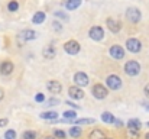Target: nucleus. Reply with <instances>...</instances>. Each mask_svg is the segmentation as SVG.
I'll return each instance as SVG.
<instances>
[{
	"mask_svg": "<svg viewBox=\"0 0 149 139\" xmlns=\"http://www.w3.org/2000/svg\"><path fill=\"white\" fill-rule=\"evenodd\" d=\"M125 73L129 75V77H136L139 73H141V64L138 61H127L126 65H125Z\"/></svg>",
	"mask_w": 149,
	"mask_h": 139,
	"instance_id": "f257e3e1",
	"label": "nucleus"
},
{
	"mask_svg": "<svg viewBox=\"0 0 149 139\" xmlns=\"http://www.w3.org/2000/svg\"><path fill=\"white\" fill-rule=\"evenodd\" d=\"M126 17L130 23H139L142 19V15H141V10L138 7H129L126 10Z\"/></svg>",
	"mask_w": 149,
	"mask_h": 139,
	"instance_id": "f03ea898",
	"label": "nucleus"
},
{
	"mask_svg": "<svg viewBox=\"0 0 149 139\" xmlns=\"http://www.w3.org/2000/svg\"><path fill=\"white\" fill-rule=\"evenodd\" d=\"M80 49H81V45H80L77 41H74V39L67 41V42L64 44V51H65L67 54H70V55H77V54L80 52Z\"/></svg>",
	"mask_w": 149,
	"mask_h": 139,
	"instance_id": "7ed1b4c3",
	"label": "nucleus"
},
{
	"mask_svg": "<svg viewBox=\"0 0 149 139\" xmlns=\"http://www.w3.org/2000/svg\"><path fill=\"white\" fill-rule=\"evenodd\" d=\"M106 84H107V87H109L110 90H119V89L122 87V80H120L119 75L111 74V75H109V77L106 78Z\"/></svg>",
	"mask_w": 149,
	"mask_h": 139,
	"instance_id": "20e7f679",
	"label": "nucleus"
},
{
	"mask_svg": "<svg viewBox=\"0 0 149 139\" xmlns=\"http://www.w3.org/2000/svg\"><path fill=\"white\" fill-rule=\"evenodd\" d=\"M126 48H127V51H130L133 54H138L142 49V44H141V41L138 38H129L126 41Z\"/></svg>",
	"mask_w": 149,
	"mask_h": 139,
	"instance_id": "39448f33",
	"label": "nucleus"
},
{
	"mask_svg": "<svg viewBox=\"0 0 149 139\" xmlns=\"http://www.w3.org/2000/svg\"><path fill=\"white\" fill-rule=\"evenodd\" d=\"M93 96L96 97V98H99V100H103V98H106L107 96H109V90H107V87L106 86H103V84H96L94 87H93Z\"/></svg>",
	"mask_w": 149,
	"mask_h": 139,
	"instance_id": "423d86ee",
	"label": "nucleus"
},
{
	"mask_svg": "<svg viewBox=\"0 0 149 139\" xmlns=\"http://www.w3.org/2000/svg\"><path fill=\"white\" fill-rule=\"evenodd\" d=\"M88 36L93 39V41H101L104 38V29L101 26H93L88 32Z\"/></svg>",
	"mask_w": 149,
	"mask_h": 139,
	"instance_id": "0eeeda50",
	"label": "nucleus"
},
{
	"mask_svg": "<svg viewBox=\"0 0 149 139\" xmlns=\"http://www.w3.org/2000/svg\"><path fill=\"white\" fill-rule=\"evenodd\" d=\"M22 41H32V39H36L38 38V32L36 31H32V29H23L19 32L17 35Z\"/></svg>",
	"mask_w": 149,
	"mask_h": 139,
	"instance_id": "6e6552de",
	"label": "nucleus"
},
{
	"mask_svg": "<svg viewBox=\"0 0 149 139\" xmlns=\"http://www.w3.org/2000/svg\"><path fill=\"white\" fill-rule=\"evenodd\" d=\"M74 81H75V84H77L78 87H84V86H87V84L90 83L88 75H87L86 73H81V71L74 74Z\"/></svg>",
	"mask_w": 149,
	"mask_h": 139,
	"instance_id": "1a4fd4ad",
	"label": "nucleus"
},
{
	"mask_svg": "<svg viewBox=\"0 0 149 139\" xmlns=\"http://www.w3.org/2000/svg\"><path fill=\"white\" fill-rule=\"evenodd\" d=\"M13 70H15V65H13V62L9 61V59H6V61H3V62L0 64V74H1V75H10V74L13 73Z\"/></svg>",
	"mask_w": 149,
	"mask_h": 139,
	"instance_id": "9d476101",
	"label": "nucleus"
},
{
	"mask_svg": "<svg viewBox=\"0 0 149 139\" xmlns=\"http://www.w3.org/2000/svg\"><path fill=\"white\" fill-rule=\"evenodd\" d=\"M109 54H110L111 58H114V59H122V58L125 57V49L120 45H113L109 49Z\"/></svg>",
	"mask_w": 149,
	"mask_h": 139,
	"instance_id": "9b49d317",
	"label": "nucleus"
},
{
	"mask_svg": "<svg viewBox=\"0 0 149 139\" xmlns=\"http://www.w3.org/2000/svg\"><path fill=\"white\" fill-rule=\"evenodd\" d=\"M68 94H70V97L74 98V100H81V98L84 97V92H83L81 87H78V86L70 87V89H68Z\"/></svg>",
	"mask_w": 149,
	"mask_h": 139,
	"instance_id": "f8f14e48",
	"label": "nucleus"
},
{
	"mask_svg": "<svg viewBox=\"0 0 149 139\" xmlns=\"http://www.w3.org/2000/svg\"><path fill=\"white\" fill-rule=\"evenodd\" d=\"M106 23H107V28H109L113 34H117V32H120V29H122V23H120L119 20H116V19L109 17V19L106 20Z\"/></svg>",
	"mask_w": 149,
	"mask_h": 139,
	"instance_id": "ddd939ff",
	"label": "nucleus"
},
{
	"mask_svg": "<svg viewBox=\"0 0 149 139\" xmlns=\"http://www.w3.org/2000/svg\"><path fill=\"white\" fill-rule=\"evenodd\" d=\"M47 89H48L51 93H54V94H58V93H61V90H62V86L59 84V81L49 80V81L47 83Z\"/></svg>",
	"mask_w": 149,
	"mask_h": 139,
	"instance_id": "4468645a",
	"label": "nucleus"
},
{
	"mask_svg": "<svg viewBox=\"0 0 149 139\" xmlns=\"http://www.w3.org/2000/svg\"><path fill=\"white\" fill-rule=\"evenodd\" d=\"M55 54H56V51H55V48L52 45H47L45 49L42 51V55H44V58H47V59H52V58L55 57Z\"/></svg>",
	"mask_w": 149,
	"mask_h": 139,
	"instance_id": "2eb2a0df",
	"label": "nucleus"
},
{
	"mask_svg": "<svg viewBox=\"0 0 149 139\" xmlns=\"http://www.w3.org/2000/svg\"><path fill=\"white\" fill-rule=\"evenodd\" d=\"M45 17H47L45 12H36V13L33 15V17H32V23H33V25H41V23L45 20Z\"/></svg>",
	"mask_w": 149,
	"mask_h": 139,
	"instance_id": "dca6fc26",
	"label": "nucleus"
},
{
	"mask_svg": "<svg viewBox=\"0 0 149 139\" xmlns=\"http://www.w3.org/2000/svg\"><path fill=\"white\" fill-rule=\"evenodd\" d=\"M142 126V123L138 120V119H130L127 122V129H133V131H139Z\"/></svg>",
	"mask_w": 149,
	"mask_h": 139,
	"instance_id": "f3484780",
	"label": "nucleus"
},
{
	"mask_svg": "<svg viewBox=\"0 0 149 139\" xmlns=\"http://www.w3.org/2000/svg\"><path fill=\"white\" fill-rule=\"evenodd\" d=\"M90 139H106V135L101 129H93L90 133Z\"/></svg>",
	"mask_w": 149,
	"mask_h": 139,
	"instance_id": "a211bd4d",
	"label": "nucleus"
},
{
	"mask_svg": "<svg viewBox=\"0 0 149 139\" xmlns=\"http://www.w3.org/2000/svg\"><path fill=\"white\" fill-rule=\"evenodd\" d=\"M80 4H81V0H67V1H65V7H67L68 10H74V9H77Z\"/></svg>",
	"mask_w": 149,
	"mask_h": 139,
	"instance_id": "6ab92c4d",
	"label": "nucleus"
},
{
	"mask_svg": "<svg viewBox=\"0 0 149 139\" xmlns=\"http://www.w3.org/2000/svg\"><path fill=\"white\" fill-rule=\"evenodd\" d=\"M101 120L103 122H106V123H114V116L111 115V113H109V112H104L103 115H101Z\"/></svg>",
	"mask_w": 149,
	"mask_h": 139,
	"instance_id": "aec40b11",
	"label": "nucleus"
},
{
	"mask_svg": "<svg viewBox=\"0 0 149 139\" xmlns=\"http://www.w3.org/2000/svg\"><path fill=\"white\" fill-rule=\"evenodd\" d=\"M56 116H58V113H55V112H44V113H41V117L47 119V120H55Z\"/></svg>",
	"mask_w": 149,
	"mask_h": 139,
	"instance_id": "412c9836",
	"label": "nucleus"
},
{
	"mask_svg": "<svg viewBox=\"0 0 149 139\" xmlns=\"http://www.w3.org/2000/svg\"><path fill=\"white\" fill-rule=\"evenodd\" d=\"M126 138L127 139H139V131L127 129V132H126Z\"/></svg>",
	"mask_w": 149,
	"mask_h": 139,
	"instance_id": "4be33fe9",
	"label": "nucleus"
},
{
	"mask_svg": "<svg viewBox=\"0 0 149 139\" xmlns=\"http://www.w3.org/2000/svg\"><path fill=\"white\" fill-rule=\"evenodd\" d=\"M17 9H19V3L16 0H10L9 4H7V10L9 12H16Z\"/></svg>",
	"mask_w": 149,
	"mask_h": 139,
	"instance_id": "5701e85b",
	"label": "nucleus"
},
{
	"mask_svg": "<svg viewBox=\"0 0 149 139\" xmlns=\"http://www.w3.org/2000/svg\"><path fill=\"white\" fill-rule=\"evenodd\" d=\"M96 120L94 119H78V120H74L75 125H93Z\"/></svg>",
	"mask_w": 149,
	"mask_h": 139,
	"instance_id": "b1692460",
	"label": "nucleus"
},
{
	"mask_svg": "<svg viewBox=\"0 0 149 139\" xmlns=\"http://www.w3.org/2000/svg\"><path fill=\"white\" fill-rule=\"evenodd\" d=\"M75 116H77V113L72 112V110H65V112H64V117H65V120H72Z\"/></svg>",
	"mask_w": 149,
	"mask_h": 139,
	"instance_id": "393cba45",
	"label": "nucleus"
},
{
	"mask_svg": "<svg viewBox=\"0 0 149 139\" xmlns=\"http://www.w3.org/2000/svg\"><path fill=\"white\" fill-rule=\"evenodd\" d=\"M70 135L72 136V138H78L80 135H81V128H71V131H70Z\"/></svg>",
	"mask_w": 149,
	"mask_h": 139,
	"instance_id": "a878e982",
	"label": "nucleus"
},
{
	"mask_svg": "<svg viewBox=\"0 0 149 139\" xmlns=\"http://www.w3.org/2000/svg\"><path fill=\"white\" fill-rule=\"evenodd\" d=\"M23 139H36V133L33 132V131H26V132H23Z\"/></svg>",
	"mask_w": 149,
	"mask_h": 139,
	"instance_id": "bb28decb",
	"label": "nucleus"
},
{
	"mask_svg": "<svg viewBox=\"0 0 149 139\" xmlns=\"http://www.w3.org/2000/svg\"><path fill=\"white\" fill-rule=\"evenodd\" d=\"M67 136V133L64 132V131H59V129H56V131H54V138H58V139H65Z\"/></svg>",
	"mask_w": 149,
	"mask_h": 139,
	"instance_id": "cd10ccee",
	"label": "nucleus"
},
{
	"mask_svg": "<svg viewBox=\"0 0 149 139\" xmlns=\"http://www.w3.org/2000/svg\"><path fill=\"white\" fill-rule=\"evenodd\" d=\"M4 139H16V132H15V131H12V129L6 131V133H4Z\"/></svg>",
	"mask_w": 149,
	"mask_h": 139,
	"instance_id": "c85d7f7f",
	"label": "nucleus"
},
{
	"mask_svg": "<svg viewBox=\"0 0 149 139\" xmlns=\"http://www.w3.org/2000/svg\"><path fill=\"white\" fill-rule=\"evenodd\" d=\"M45 100V96L42 94V93H38L36 96H35V101H38V103H42Z\"/></svg>",
	"mask_w": 149,
	"mask_h": 139,
	"instance_id": "c756f323",
	"label": "nucleus"
},
{
	"mask_svg": "<svg viewBox=\"0 0 149 139\" xmlns=\"http://www.w3.org/2000/svg\"><path fill=\"white\" fill-rule=\"evenodd\" d=\"M52 28H54L55 31H61V29H62V26H61V23H59L58 20H54V22H52Z\"/></svg>",
	"mask_w": 149,
	"mask_h": 139,
	"instance_id": "7c9ffc66",
	"label": "nucleus"
},
{
	"mask_svg": "<svg viewBox=\"0 0 149 139\" xmlns=\"http://www.w3.org/2000/svg\"><path fill=\"white\" fill-rule=\"evenodd\" d=\"M58 103H59V101H58L56 98H51L49 101H48V104H47V106H55V104H58Z\"/></svg>",
	"mask_w": 149,
	"mask_h": 139,
	"instance_id": "2f4dec72",
	"label": "nucleus"
},
{
	"mask_svg": "<svg viewBox=\"0 0 149 139\" xmlns=\"http://www.w3.org/2000/svg\"><path fill=\"white\" fill-rule=\"evenodd\" d=\"M7 123H9V120H7V119H0V128L7 126Z\"/></svg>",
	"mask_w": 149,
	"mask_h": 139,
	"instance_id": "473e14b6",
	"label": "nucleus"
},
{
	"mask_svg": "<svg viewBox=\"0 0 149 139\" xmlns=\"http://www.w3.org/2000/svg\"><path fill=\"white\" fill-rule=\"evenodd\" d=\"M143 93H145V96L149 98V84H146L145 86V89H143Z\"/></svg>",
	"mask_w": 149,
	"mask_h": 139,
	"instance_id": "72a5a7b5",
	"label": "nucleus"
},
{
	"mask_svg": "<svg viewBox=\"0 0 149 139\" xmlns=\"http://www.w3.org/2000/svg\"><path fill=\"white\" fill-rule=\"evenodd\" d=\"M55 15L59 16V17H62V19H67V15H64V13H61V12H55Z\"/></svg>",
	"mask_w": 149,
	"mask_h": 139,
	"instance_id": "f704fd0d",
	"label": "nucleus"
},
{
	"mask_svg": "<svg viewBox=\"0 0 149 139\" xmlns=\"http://www.w3.org/2000/svg\"><path fill=\"white\" fill-rule=\"evenodd\" d=\"M3 97H4V90L0 89V100H3Z\"/></svg>",
	"mask_w": 149,
	"mask_h": 139,
	"instance_id": "c9c22d12",
	"label": "nucleus"
},
{
	"mask_svg": "<svg viewBox=\"0 0 149 139\" xmlns=\"http://www.w3.org/2000/svg\"><path fill=\"white\" fill-rule=\"evenodd\" d=\"M65 104H68V106H71V107H78L77 104H74V103H71V101H67Z\"/></svg>",
	"mask_w": 149,
	"mask_h": 139,
	"instance_id": "e433bc0d",
	"label": "nucleus"
},
{
	"mask_svg": "<svg viewBox=\"0 0 149 139\" xmlns=\"http://www.w3.org/2000/svg\"><path fill=\"white\" fill-rule=\"evenodd\" d=\"M45 139H55L54 136H48V138H45Z\"/></svg>",
	"mask_w": 149,
	"mask_h": 139,
	"instance_id": "4c0bfd02",
	"label": "nucleus"
},
{
	"mask_svg": "<svg viewBox=\"0 0 149 139\" xmlns=\"http://www.w3.org/2000/svg\"><path fill=\"white\" fill-rule=\"evenodd\" d=\"M145 107H146V110H148V112H149V104H146V106H145Z\"/></svg>",
	"mask_w": 149,
	"mask_h": 139,
	"instance_id": "58836bf2",
	"label": "nucleus"
},
{
	"mask_svg": "<svg viewBox=\"0 0 149 139\" xmlns=\"http://www.w3.org/2000/svg\"><path fill=\"white\" fill-rule=\"evenodd\" d=\"M146 139H149V133H146V136H145Z\"/></svg>",
	"mask_w": 149,
	"mask_h": 139,
	"instance_id": "ea45409f",
	"label": "nucleus"
},
{
	"mask_svg": "<svg viewBox=\"0 0 149 139\" xmlns=\"http://www.w3.org/2000/svg\"><path fill=\"white\" fill-rule=\"evenodd\" d=\"M106 139H113V138H106Z\"/></svg>",
	"mask_w": 149,
	"mask_h": 139,
	"instance_id": "a19ab883",
	"label": "nucleus"
},
{
	"mask_svg": "<svg viewBox=\"0 0 149 139\" xmlns=\"http://www.w3.org/2000/svg\"><path fill=\"white\" fill-rule=\"evenodd\" d=\"M146 125H148V126H149V122H148V123H146Z\"/></svg>",
	"mask_w": 149,
	"mask_h": 139,
	"instance_id": "79ce46f5",
	"label": "nucleus"
}]
</instances>
